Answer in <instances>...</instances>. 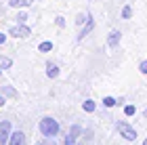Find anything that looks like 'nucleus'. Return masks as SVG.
Instances as JSON below:
<instances>
[{
    "label": "nucleus",
    "instance_id": "9",
    "mask_svg": "<svg viewBox=\"0 0 147 145\" xmlns=\"http://www.w3.org/2000/svg\"><path fill=\"white\" fill-rule=\"evenodd\" d=\"M32 2H34V0H11V6H15V9H19V6H30Z\"/></svg>",
    "mask_w": 147,
    "mask_h": 145
},
{
    "label": "nucleus",
    "instance_id": "5",
    "mask_svg": "<svg viewBox=\"0 0 147 145\" xmlns=\"http://www.w3.org/2000/svg\"><path fill=\"white\" fill-rule=\"evenodd\" d=\"M11 145H25V135L21 130H17V133L11 135Z\"/></svg>",
    "mask_w": 147,
    "mask_h": 145
},
{
    "label": "nucleus",
    "instance_id": "16",
    "mask_svg": "<svg viewBox=\"0 0 147 145\" xmlns=\"http://www.w3.org/2000/svg\"><path fill=\"white\" fill-rule=\"evenodd\" d=\"M124 114H126V116H132V114H135V105H126V107H124Z\"/></svg>",
    "mask_w": 147,
    "mask_h": 145
},
{
    "label": "nucleus",
    "instance_id": "14",
    "mask_svg": "<svg viewBox=\"0 0 147 145\" xmlns=\"http://www.w3.org/2000/svg\"><path fill=\"white\" fill-rule=\"evenodd\" d=\"M130 15H132V9H130V6H124V9H122V17L130 19Z\"/></svg>",
    "mask_w": 147,
    "mask_h": 145
},
{
    "label": "nucleus",
    "instance_id": "18",
    "mask_svg": "<svg viewBox=\"0 0 147 145\" xmlns=\"http://www.w3.org/2000/svg\"><path fill=\"white\" fill-rule=\"evenodd\" d=\"M139 69H141V71H143V74H147V61H143L141 65H139Z\"/></svg>",
    "mask_w": 147,
    "mask_h": 145
},
{
    "label": "nucleus",
    "instance_id": "12",
    "mask_svg": "<svg viewBox=\"0 0 147 145\" xmlns=\"http://www.w3.org/2000/svg\"><path fill=\"white\" fill-rule=\"evenodd\" d=\"M38 49L42 51V53H46V51H53V42H42V44H40Z\"/></svg>",
    "mask_w": 147,
    "mask_h": 145
},
{
    "label": "nucleus",
    "instance_id": "6",
    "mask_svg": "<svg viewBox=\"0 0 147 145\" xmlns=\"http://www.w3.org/2000/svg\"><path fill=\"white\" fill-rule=\"evenodd\" d=\"M80 135V126H71V133L65 139V145H76V137Z\"/></svg>",
    "mask_w": 147,
    "mask_h": 145
},
{
    "label": "nucleus",
    "instance_id": "8",
    "mask_svg": "<svg viewBox=\"0 0 147 145\" xmlns=\"http://www.w3.org/2000/svg\"><path fill=\"white\" fill-rule=\"evenodd\" d=\"M46 76H49V78H57L59 76V67L53 65V63H49V65H46Z\"/></svg>",
    "mask_w": 147,
    "mask_h": 145
},
{
    "label": "nucleus",
    "instance_id": "17",
    "mask_svg": "<svg viewBox=\"0 0 147 145\" xmlns=\"http://www.w3.org/2000/svg\"><path fill=\"white\" fill-rule=\"evenodd\" d=\"M19 23H25V21H28V15H25V13H19Z\"/></svg>",
    "mask_w": 147,
    "mask_h": 145
},
{
    "label": "nucleus",
    "instance_id": "21",
    "mask_svg": "<svg viewBox=\"0 0 147 145\" xmlns=\"http://www.w3.org/2000/svg\"><path fill=\"white\" fill-rule=\"evenodd\" d=\"M4 40H6V36H4V34H0V44H2Z\"/></svg>",
    "mask_w": 147,
    "mask_h": 145
},
{
    "label": "nucleus",
    "instance_id": "15",
    "mask_svg": "<svg viewBox=\"0 0 147 145\" xmlns=\"http://www.w3.org/2000/svg\"><path fill=\"white\" fill-rule=\"evenodd\" d=\"M90 30H92V21H88V25H86V28L82 30V34H80V38H84V36H86V34H88V32H90Z\"/></svg>",
    "mask_w": 147,
    "mask_h": 145
},
{
    "label": "nucleus",
    "instance_id": "3",
    "mask_svg": "<svg viewBox=\"0 0 147 145\" xmlns=\"http://www.w3.org/2000/svg\"><path fill=\"white\" fill-rule=\"evenodd\" d=\"M118 130H120V135L124 137V139H128V141H132V139H137V130L135 128H130L128 124H118Z\"/></svg>",
    "mask_w": 147,
    "mask_h": 145
},
{
    "label": "nucleus",
    "instance_id": "22",
    "mask_svg": "<svg viewBox=\"0 0 147 145\" xmlns=\"http://www.w3.org/2000/svg\"><path fill=\"white\" fill-rule=\"evenodd\" d=\"M2 105H4V99H2V97H0V107H2Z\"/></svg>",
    "mask_w": 147,
    "mask_h": 145
},
{
    "label": "nucleus",
    "instance_id": "4",
    "mask_svg": "<svg viewBox=\"0 0 147 145\" xmlns=\"http://www.w3.org/2000/svg\"><path fill=\"white\" fill-rule=\"evenodd\" d=\"M9 130H11V124H9V122H2V124H0V145H4L6 141L11 139V137H9Z\"/></svg>",
    "mask_w": 147,
    "mask_h": 145
},
{
    "label": "nucleus",
    "instance_id": "1",
    "mask_svg": "<svg viewBox=\"0 0 147 145\" xmlns=\"http://www.w3.org/2000/svg\"><path fill=\"white\" fill-rule=\"evenodd\" d=\"M40 133L44 137H49V139H53V137L59 133V122L53 120V118H42V120H40Z\"/></svg>",
    "mask_w": 147,
    "mask_h": 145
},
{
    "label": "nucleus",
    "instance_id": "19",
    "mask_svg": "<svg viewBox=\"0 0 147 145\" xmlns=\"http://www.w3.org/2000/svg\"><path fill=\"white\" fill-rule=\"evenodd\" d=\"M88 17H90V15H88ZM88 17H86V15H80V17L76 19V21H78V23H84V21H86V19H88Z\"/></svg>",
    "mask_w": 147,
    "mask_h": 145
},
{
    "label": "nucleus",
    "instance_id": "2",
    "mask_svg": "<svg viewBox=\"0 0 147 145\" xmlns=\"http://www.w3.org/2000/svg\"><path fill=\"white\" fill-rule=\"evenodd\" d=\"M9 34H11V36H15V38H28V36L32 34V30L28 28V25L19 23V25H15V28H11Z\"/></svg>",
    "mask_w": 147,
    "mask_h": 145
},
{
    "label": "nucleus",
    "instance_id": "7",
    "mask_svg": "<svg viewBox=\"0 0 147 145\" xmlns=\"http://www.w3.org/2000/svg\"><path fill=\"white\" fill-rule=\"evenodd\" d=\"M120 36H122L120 32H111V34H109V38H107V44H109V47H118Z\"/></svg>",
    "mask_w": 147,
    "mask_h": 145
},
{
    "label": "nucleus",
    "instance_id": "11",
    "mask_svg": "<svg viewBox=\"0 0 147 145\" xmlns=\"http://www.w3.org/2000/svg\"><path fill=\"white\" fill-rule=\"evenodd\" d=\"M82 109L84 111H95V101H90V99H88V101H84L82 103Z\"/></svg>",
    "mask_w": 147,
    "mask_h": 145
},
{
    "label": "nucleus",
    "instance_id": "13",
    "mask_svg": "<svg viewBox=\"0 0 147 145\" xmlns=\"http://www.w3.org/2000/svg\"><path fill=\"white\" fill-rule=\"evenodd\" d=\"M103 103H105V107H113V105H116V99H113V97H105Z\"/></svg>",
    "mask_w": 147,
    "mask_h": 145
},
{
    "label": "nucleus",
    "instance_id": "24",
    "mask_svg": "<svg viewBox=\"0 0 147 145\" xmlns=\"http://www.w3.org/2000/svg\"><path fill=\"white\" fill-rule=\"evenodd\" d=\"M145 116H147V111H145Z\"/></svg>",
    "mask_w": 147,
    "mask_h": 145
},
{
    "label": "nucleus",
    "instance_id": "20",
    "mask_svg": "<svg viewBox=\"0 0 147 145\" xmlns=\"http://www.w3.org/2000/svg\"><path fill=\"white\" fill-rule=\"evenodd\" d=\"M40 145H55V141H42Z\"/></svg>",
    "mask_w": 147,
    "mask_h": 145
},
{
    "label": "nucleus",
    "instance_id": "23",
    "mask_svg": "<svg viewBox=\"0 0 147 145\" xmlns=\"http://www.w3.org/2000/svg\"><path fill=\"white\" fill-rule=\"evenodd\" d=\"M143 145H147V139H145V141H143Z\"/></svg>",
    "mask_w": 147,
    "mask_h": 145
},
{
    "label": "nucleus",
    "instance_id": "10",
    "mask_svg": "<svg viewBox=\"0 0 147 145\" xmlns=\"http://www.w3.org/2000/svg\"><path fill=\"white\" fill-rule=\"evenodd\" d=\"M11 65H13V61L9 57H0V67H2V69H9Z\"/></svg>",
    "mask_w": 147,
    "mask_h": 145
}]
</instances>
